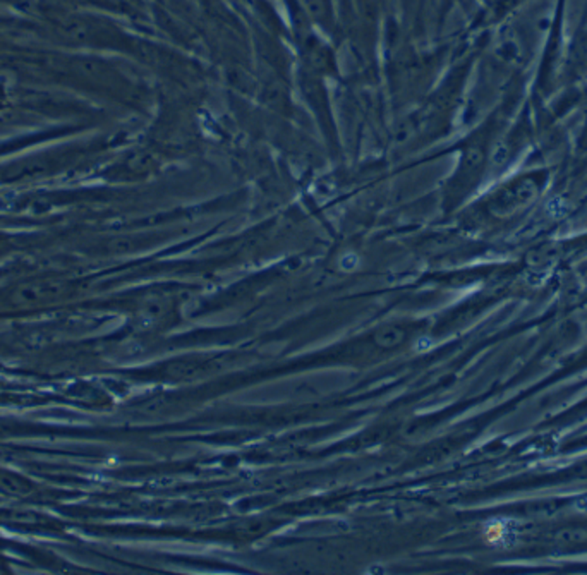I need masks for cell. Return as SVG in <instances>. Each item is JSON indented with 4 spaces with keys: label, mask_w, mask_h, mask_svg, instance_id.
<instances>
[{
    "label": "cell",
    "mask_w": 587,
    "mask_h": 575,
    "mask_svg": "<svg viewBox=\"0 0 587 575\" xmlns=\"http://www.w3.org/2000/svg\"><path fill=\"white\" fill-rule=\"evenodd\" d=\"M0 492L10 496H26L33 492V483L17 472L0 471Z\"/></svg>",
    "instance_id": "7a4b0ae2"
},
{
    "label": "cell",
    "mask_w": 587,
    "mask_h": 575,
    "mask_svg": "<svg viewBox=\"0 0 587 575\" xmlns=\"http://www.w3.org/2000/svg\"><path fill=\"white\" fill-rule=\"evenodd\" d=\"M69 294V285L62 280H35L21 285L10 295V301L17 306H35L61 301Z\"/></svg>",
    "instance_id": "6da1fadb"
},
{
    "label": "cell",
    "mask_w": 587,
    "mask_h": 575,
    "mask_svg": "<svg viewBox=\"0 0 587 575\" xmlns=\"http://www.w3.org/2000/svg\"><path fill=\"white\" fill-rule=\"evenodd\" d=\"M2 431H3V426H0V435H2Z\"/></svg>",
    "instance_id": "3957f363"
}]
</instances>
